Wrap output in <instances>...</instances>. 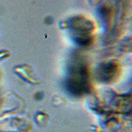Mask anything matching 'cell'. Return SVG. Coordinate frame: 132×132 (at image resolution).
Masks as SVG:
<instances>
[{"label": "cell", "mask_w": 132, "mask_h": 132, "mask_svg": "<svg viewBox=\"0 0 132 132\" xmlns=\"http://www.w3.org/2000/svg\"><path fill=\"white\" fill-rule=\"evenodd\" d=\"M121 65L115 60H110L100 64L95 70V77L100 82L110 83L120 75Z\"/></svg>", "instance_id": "cell-3"}, {"label": "cell", "mask_w": 132, "mask_h": 132, "mask_svg": "<svg viewBox=\"0 0 132 132\" xmlns=\"http://www.w3.org/2000/svg\"><path fill=\"white\" fill-rule=\"evenodd\" d=\"M91 86L88 64L80 54H75L68 65L65 87L72 95L81 96L87 94Z\"/></svg>", "instance_id": "cell-1"}, {"label": "cell", "mask_w": 132, "mask_h": 132, "mask_svg": "<svg viewBox=\"0 0 132 132\" xmlns=\"http://www.w3.org/2000/svg\"><path fill=\"white\" fill-rule=\"evenodd\" d=\"M116 4L112 1L107 0L99 7L100 17L106 29L109 31L113 29L118 15L119 8Z\"/></svg>", "instance_id": "cell-4"}, {"label": "cell", "mask_w": 132, "mask_h": 132, "mask_svg": "<svg viewBox=\"0 0 132 132\" xmlns=\"http://www.w3.org/2000/svg\"><path fill=\"white\" fill-rule=\"evenodd\" d=\"M66 23L76 43L84 46L91 44L94 38L95 25L91 20L82 15H75L70 18Z\"/></svg>", "instance_id": "cell-2"}, {"label": "cell", "mask_w": 132, "mask_h": 132, "mask_svg": "<svg viewBox=\"0 0 132 132\" xmlns=\"http://www.w3.org/2000/svg\"><path fill=\"white\" fill-rule=\"evenodd\" d=\"M91 4L93 5H96L98 4H100L102 0H88Z\"/></svg>", "instance_id": "cell-5"}]
</instances>
